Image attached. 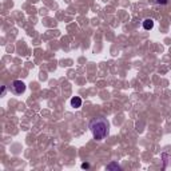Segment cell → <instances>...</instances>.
I'll use <instances>...</instances> for the list:
<instances>
[{
  "mask_svg": "<svg viewBox=\"0 0 171 171\" xmlns=\"http://www.w3.org/2000/svg\"><path fill=\"white\" fill-rule=\"evenodd\" d=\"M152 27H154V20L152 19H146V20L143 22V28L144 30H152Z\"/></svg>",
  "mask_w": 171,
  "mask_h": 171,
  "instance_id": "8992f818",
  "label": "cell"
},
{
  "mask_svg": "<svg viewBox=\"0 0 171 171\" xmlns=\"http://www.w3.org/2000/svg\"><path fill=\"white\" fill-rule=\"evenodd\" d=\"M108 128H110V124H108V122L104 118H102V116L95 118L94 120H91V123H90V130H91V132H92L95 141H103L108 135Z\"/></svg>",
  "mask_w": 171,
  "mask_h": 171,
  "instance_id": "6da1fadb",
  "label": "cell"
},
{
  "mask_svg": "<svg viewBox=\"0 0 171 171\" xmlns=\"http://www.w3.org/2000/svg\"><path fill=\"white\" fill-rule=\"evenodd\" d=\"M82 169H90V163H83L82 164Z\"/></svg>",
  "mask_w": 171,
  "mask_h": 171,
  "instance_id": "ba28073f",
  "label": "cell"
},
{
  "mask_svg": "<svg viewBox=\"0 0 171 171\" xmlns=\"http://www.w3.org/2000/svg\"><path fill=\"white\" fill-rule=\"evenodd\" d=\"M106 169L108 171H112V170H115V171H118V170H122V167L119 166L116 162H111V163H108L107 166H106Z\"/></svg>",
  "mask_w": 171,
  "mask_h": 171,
  "instance_id": "5b68a950",
  "label": "cell"
},
{
  "mask_svg": "<svg viewBox=\"0 0 171 171\" xmlns=\"http://www.w3.org/2000/svg\"><path fill=\"white\" fill-rule=\"evenodd\" d=\"M71 107L74 108H80L82 107V99L79 98V96H74L72 99H71Z\"/></svg>",
  "mask_w": 171,
  "mask_h": 171,
  "instance_id": "277c9868",
  "label": "cell"
},
{
  "mask_svg": "<svg viewBox=\"0 0 171 171\" xmlns=\"http://www.w3.org/2000/svg\"><path fill=\"white\" fill-rule=\"evenodd\" d=\"M5 95V86H3L1 87V96H4Z\"/></svg>",
  "mask_w": 171,
  "mask_h": 171,
  "instance_id": "9c48e42d",
  "label": "cell"
},
{
  "mask_svg": "<svg viewBox=\"0 0 171 171\" xmlns=\"http://www.w3.org/2000/svg\"><path fill=\"white\" fill-rule=\"evenodd\" d=\"M156 3H158V4H162V5H166L167 3H169V0H156Z\"/></svg>",
  "mask_w": 171,
  "mask_h": 171,
  "instance_id": "52a82bcc",
  "label": "cell"
},
{
  "mask_svg": "<svg viewBox=\"0 0 171 171\" xmlns=\"http://www.w3.org/2000/svg\"><path fill=\"white\" fill-rule=\"evenodd\" d=\"M162 161H163V169L169 170L171 169V155L167 152H163L162 154Z\"/></svg>",
  "mask_w": 171,
  "mask_h": 171,
  "instance_id": "3957f363",
  "label": "cell"
},
{
  "mask_svg": "<svg viewBox=\"0 0 171 171\" xmlns=\"http://www.w3.org/2000/svg\"><path fill=\"white\" fill-rule=\"evenodd\" d=\"M12 91L16 94V95H22V94L25 91V84H24V82H22V80H15V82H12Z\"/></svg>",
  "mask_w": 171,
  "mask_h": 171,
  "instance_id": "7a4b0ae2",
  "label": "cell"
}]
</instances>
